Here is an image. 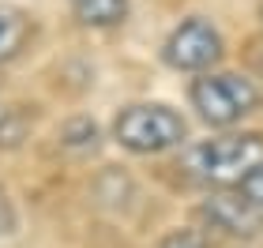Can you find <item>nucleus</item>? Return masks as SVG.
I'll list each match as a JSON object with an SVG mask.
<instances>
[{
    "mask_svg": "<svg viewBox=\"0 0 263 248\" xmlns=\"http://www.w3.org/2000/svg\"><path fill=\"white\" fill-rule=\"evenodd\" d=\"M192 105L199 109V117L214 128H226V124H237L241 117L256 113L259 105V90L252 79L245 75H199L192 83Z\"/></svg>",
    "mask_w": 263,
    "mask_h": 248,
    "instance_id": "obj_3",
    "label": "nucleus"
},
{
    "mask_svg": "<svg viewBox=\"0 0 263 248\" xmlns=\"http://www.w3.org/2000/svg\"><path fill=\"white\" fill-rule=\"evenodd\" d=\"M162 248H207V241H203L199 233H192V230H173L170 237L162 241Z\"/></svg>",
    "mask_w": 263,
    "mask_h": 248,
    "instance_id": "obj_11",
    "label": "nucleus"
},
{
    "mask_svg": "<svg viewBox=\"0 0 263 248\" xmlns=\"http://www.w3.org/2000/svg\"><path fill=\"white\" fill-rule=\"evenodd\" d=\"M203 218L211 222L214 230L230 233V237H256L263 230V211L252 203V199L245 196H211L207 203H203Z\"/></svg>",
    "mask_w": 263,
    "mask_h": 248,
    "instance_id": "obj_5",
    "label": "nucleus"
},
{
    "mask_svg": "<svg viewBox=\"0 0 263 248\" xmlns=\"http://www.w3.org/2000/svg\"><path fill=\"white\" fill-rule=\"evenodd\" d=\"M68 4L87 27H117L128 15V0H68Z\"/></svg>",
    "mask_w": 263,
    "mask_h": 248,
    "instance_id": "obj_7",
    "label": "nucleus"
},
{
    "mask_svg": "<svg viewBox=\"0 0 263 248\" xmlns=\"http://www.w3.org/2000/svg\"><path fill=\"white\" fill-rule=\"evenodd\" d=\"M241 196H245V199H252V203L263 211V162H259L256 169L245 177V184H241Z\"/></svg>",
    "mask_w": 263,
    "mask_h": 248,
    "instance_id": "obj_10",
    "label": "nucleus"
},
{
    "mask_svg": "<svg viewBox=\"0 0 263 248\" xmlns=\"http://www.w3.org/2000/svg\"><path fill=\"white\" fill-rule=\"evenodd\" d=\"M61 143H68V147H83V150H94L98 147V128H94V121H71V124H64V132H61Z\"/></svg>",
    "mask_w": 263,
    "mask_h": 248,
    "instance_id": "obj_9",
    "label": "nucleus"
},
{
    "mask_svg": "<svg viewBox=\"0 0 263 248\" xmlns=\"http://www.w3.org/2000/svg\"><path fill=\"white\" fill-rule=\"evenodd\" d=\"M34 34V19L19 4H0V61H11Z\"/></svg>",
    "mask_w": 263,
    "mask_h": 248,
    "instance_id": "obj_6",
    "label": "nucleus"
},
{
    "mask_svg": "<svg viewBox=\"0 0 263 248\" xmlns=\"http://www.w3.org/2000/svg\"><path fill=\"white\" fill-rule=\"evenodd\" d=\"M263 162V136H218L203 139L181 155V169L203 184H245V177Z\"/></svg>",
    "mask_w": 263,
    "mask_h": 248,
    "instance_id": "obj_1",
    "label": "nucleus"
},
{
    "mask_svg": "<svg viewBox=\"0 0 263 248\" xmlns=\"http://www.w3.org/2000/svg\"><path fill=\"white\" fill-rule=\"evenodd\" d=\"M30 124H34V113H27V105H8V109H0V147L23 143V136H27Z\"/></svg>",
    "mask_w": 263,
    "mask_h": 248,
    "instance_id": "obj_8",
    "label": "nucleus"
},
{
    "mask_svg": "<svg viewBox=\"0 0 263 248\" xmlns=\"http://www.w3.org/2000/svg\"><path fill=\"white\" fill-rule=\"evenodd\" d=\"M165 64L177 72H207L222 61V34L207 19H184L162 45Z\"/></svg>",
    "mask_w": 263,
    "mask_h": 248,
    "instance_id": "obj_4",
    "label": "nucleus"
},
{
    "mask_svg": "<svg viewBox=\"0 0 263 248\" xmlns=\"http://www.w3.org/2000/svg\"><path fill=\"white\" fill-rule=\"evenodd\" d=\"M113 136L121 147L136 150V155H158V150H170L181 143L188 136V124L177 109L162 102H139L117 113Z\"/></svg>",
    "mask_w": 263,
    "mask_h": 248,
    "instance_id": "obj_2",
    "label": "nucleus"
}]
</instances>
